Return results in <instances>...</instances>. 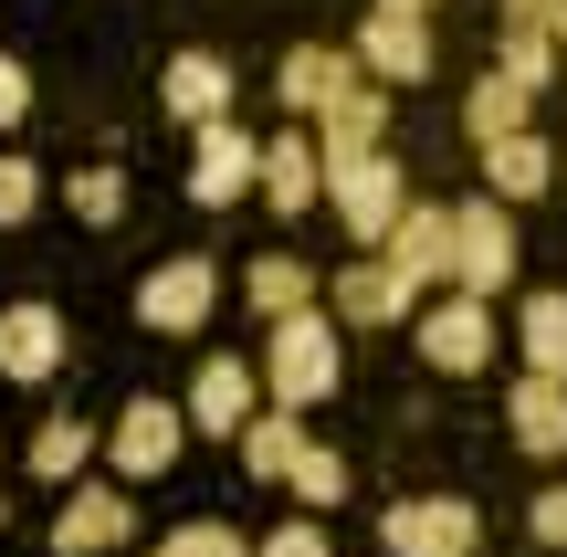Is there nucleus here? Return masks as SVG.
<instances>
[{"instance_id": "nucleus-1", "label": "nucleus", "mask_w": 567, "mask_h": 557, "mask_svg": "<svg viewBox=\"0 0 567 557\" xmlns=\"http://www.w3.org/2000/svg\"><path fill=\"white\" fill-rule=\"evenodd\" d=\"M337 316L326 306H305V316H284V327L264 337V390L284 400V411H316V400H337V379H347V348H337Z\"/></svg>"}, {"instance_id": "nucleus-2", "label": "nucleus", "mask_w": 567, "mask_h": 557, "mask_svg": "<svg viewBox=\"0 0 567 557\" xmlns=\"http://www.w3.org/2000/svg\"><path fill=\"white\" fill-rule=\"evenodd\" d=\"M442 285L452 295H484V306L515 285V221H505L494 189H484V200H452V274H442Z\"/></svg>"}, {"instance_id": "nucleus-3", "label": "nucleus", "mask_w": 567, "mask_h": 557, "mask_svg": "<svg viewBox=\"0 0 567 557\" xmlns=\"http://www.w3.org/2000/svg\"><path fill=\"white\" fill-rule=\"evenodd\" d=\"M410 337H421V369H442V379H473L494 358V306L484 295H421V316H410Z\"/></svg>"}, {"instance_id": "nucleus-4", "label": "nucleus", "mask_w": 567, "mask_h": 557, "mask_svg": "<svg viewBox=\"0 0 567 557\" xmlns=\"http://www.w3.org/2000/svg\"><path fill=\"white\" fill-rule=\"evenodd\" d=\"M326 210L347 221V243H379V231L410 210L400 158H389V147H368V158H326Z\"/></svg>"}, {"instance_id": "nucleus-5", "label": "nucleus", "mask_w": 567, "mask_h": 557, "mask_svg": "<svg viewBox=\"0 0 567 557\" xmlns=\"http://www.w3.org/2000/svg\"><path fill=\"white\" fill-rule=\"evenodd\" d=\"M179 442H189L179 400H126V411L105 421V474L116 484H158L168 463H179Z\"/></svg>"}, {"instance_id": "nucleus-6", "label": "nucleus", "mask_w": 567, "mask_h": 557, "mask_svg": "<svg viewBox=\"0 0 567 557\" xmlns=\"http://www.w3.org/2000/svg\"><path fill=\"white\" fill-rule=\"evenodd\" d=\"M379 547L389 557H473L484 547V516H473L463 495H400L379 516Z\"/></svg>"}, {"instance_id": "nucleus-7", "label": "nucleus", "mask_w": 567, "mask_h": 557, "mask_svg": "<svg viewBox=\"0 0 567 557\" xmlns=\"http://www.w3.org/2000/svg\"><path fill=\"white\" fill-rule=\"evenodd\" d=\"M252 189H264V137L231 126V116H210L200 147H189V200H200V210H231V200H252Z\"/></svg>"}, {"instance_id": "nucleus-8", "label": "nucleus", "mask_w": 567, "mask_h": 557, "mask_svg": "<svg viewBox=\"0 0 567 557\" xmlns=\"http://www.w3.org/2000/svg\"><path fill=\"white\" fill-rule=\"evenodd\" d=\"M326 316H337V327H400V316H421V285H410L379 243H358V264L326 285Z\"/></svg>"}, {"instance_id": "nucleus-9", "label": "nucleus", "mask_w": 567, "mask_h": 557, "mask_svg": "<svg viewBox=\"0 0 567 557\" xmlns=\"http://www.w3.org/2000/svg\"><path fill=\"white\" fill-rule=\"evenodd\" d=\"M210 306H221V274H210V252H168V264L137 285V316H147L158 337H200Z\"/></svg>"}, {"instance_id": "nucleus-10", "label": "nucleus", "mask_w": 567, "mask_h": 557, "mask_svg": "<svg viewBox=\"0 0 567 557\" xmlns=\"http://www.w3.org/2000/svg\"><path fill=\"white\" fill-rule=\"evenodd\" d=\"M126 537H137L126 484L116 474H95V484L74 474V495H63V516H53V557H105V547H126Z\"/></svg>"}, {"instance_id": "nucleus-11", "label": "nucleus", "mask_w": 567, "mask_h": 557, "mask_svg": "<svg viewBox=\"0 0 567 557\" xmlns=\"http://www.w3.org/2000/svg\"><path fill=\"white\" fill-rule=\"evenodd\" d=\"M189 432H210V442H243V421L264 411V369L252 358H200V379H189Z\"/></svg>"}, {"instance_id": "nucleus-12", "label": "nucleus", "mask_w": 567, "mask_h": 557, "mask_svg": "<svg viewBox=\"0 0 567 557\" xmlns=\"http://www.w3.org/2000/svg\"><path fill=\"white\" fill-rule=\"evenodd\" d=\"M264 200L284 210V221L326 200V147H316V126H295V116H284L274 137H264Z\"/></svg>"}, {"instance_id": "nucleus-13", "label": "nucleus", "mask_w": 567, "mask_h": 557, "mask_svg": "<svg viewBox=\"0 0 567 557\" xmlns=\"http://www.w3.org/2000/svg\"><path fill=\"white\" fill-rule=\"evenodd\" d=\"M505 432H515V453H526V463H567V379L526 369L505 390Z\"/></svg>"}, {"instance_id": "nucleus-14", "label": "nucleus", "mask_w": 567, "mask_h": 557, "mask_svg": "<svg viewBox=\"0 0 567 557\" xmlns=\"http://www.w3.org/2000/svg\"><path fill=\"white\" fill-rule=\"evenodd\" d=\"M316 147H326V158H368V147H389V84L379 74L337 84L326 116H316Z\"/></svg>"}, {"instance_id": "nucleus-15", "label": "nucleus", "mask_w": 567, "mask_h": 557, "mask_svg": "<svg viewBox=\"0 0 567 557\" xmlns=\"http://www.w3.org/2000/svg\"><path fill=\"white\" fill-rule=\"evenodd\" d=\"M379 252H389L421 295H442V274H452V210H442V200H410L400 221L379 231Z\"/></svg>"}, {"instance_id": "nucleus-16", "label": "nucleus", "mask_w": 567, "mask_h": 557, "mask_svg": "<svg viewBox=\"0 0 567 557\" xmlns=\"http://www.w3.org/2000/svg\"><path fill=\"white\" fill-rule=\"evenodd\" d=\"M347 53H358V74H379V84H431V21L368 11V32L347 42Z\"/></svg>"}, {"instance_id": "nucleus-17", "label": "nucleus", "mask_w": 567, "mask_h": 557, "mask_svg": "<svg viewBox=\"0 0 567 557\" xmlns=\"http://www.w3.org/2000/svg\"><path fill=\"white\" fill-rule=\"evenodd\" d=\"M337 84H358V53H337V42H295L284 74H274V95H284V116H295V126H316Z\"/></svg>"}, {"instance_id": "nucleus-18", "label": "nucleus", "mask_w": 567, "mask_h": 557, "mask_svg": "<svg viewBox=\"0 0 567 557\" xmlns=\"http://www.w3.org/2000/svg\"><path fill=\"white\" fill-rule=\"evenodd\" d=\"M231 95H243V84H231V63H221V53H168V74H158V105H168L179 126L231 116Z\"/></svg>"}, {"instance_id": "nucleus-19", "label": "nucleus", "mask_w": 567, "mask_h": 557, "mask_svg": "<svg viewBox=\"0 0 567 557\" xmlns=\"http://www.w3.org/2000/svg\"><path fill=\"white\" fill-rule=\"evenodd\" d=\"M53 369H63V316L21 295V306L0 316V379H21V390H32V379H53Z\"/></svg>"}, {"instance_id": "nucleus-20", "label": "nucleus", "mask_w": 567, "mask_h": 557, "mask_svg": "<svg viewBox=\"0 0 567 557\" xmlns=\"http://www.w3.org/2000/svg\"><path fill=\"white\" fill-rule=\"evenodd\" d=\"M547 179H557V147L547 137H536V126H515V137H494L484 147V189H494V200H547Z\"/></svg>"}, {"instance_id": "nucleus-21", "label": "nucleus", "mask_w": 567, "mask_h": 557, "mask_svg": "<svg viewBox=\"0 0 567 557\" xmlns=\"http://www.w3.org/2000/svg\"><path fill=\"white\" fill-rule=\"evenodd\" d=\"M243 295H252V316H264V327H284V316H305V306H326V285L305 274V252H252Z\"/></svg>"}, {"instance_id": "nucleus-22", "label": "nucleus", "mask_w": 567, "mask_h": 557, "mask_svg": "<svg viewBox=\"0 0 567 557\" xmlns=\"http://www.w3.org/2000/svg\"><path fill=\"white\" fill-rule=\"evenodd\" d=\"M295 463H305V421L284 411V400H274V411H252V421H243V474H252V484H284Z\"/></svg>"}, {"instance_id": "nucleus-23", "label": "nucleus", "mask_w": 567, "mask_h": 557, "mask_svg": "<svg viewBox=\"0 0 567 557\" xmlns=\"http://www.w3.org/2000/svg\"><path fill=\"white\" fill-rule=\"evenodd\" d=\"M515 126H536V95H526L515 74H484V84L463 95V137L494 147V137H515Z\"/></svg>"}, {"instance_id": "nucleus-24", "label": "nucleus", "mask_w": 567, "mask_h": 557, "mask_svg": "<svg viewBox=\"0 0 567 557\" xmlns=\"http://www.w3.org/2000/svg\"><path fill=\"white\" fill-rule=\"evenodd\" d=\"M95 421H42V432H32V484H74L84 474V463H95Z\"/></svg>"}, {"instance_id": "nucleus-25", "label": "nucleus", "mask_w": 567, "mask_h": 557, "mask_svg": "<svg viewBox=\"0 0 567 557\" xmlns=\"http://www.w3.org/2000/svg\"><path fill=\"white\" fill-rule=\"evenodd\" d=\"M515 348H526V369L567 379V295H526V327H515Z\"/></svg>"}, {"instance_id": "nucleus-26", "label": "nucleus", "mask_w": 567, "mask_h": 557, "mask_svg": "<svg viewBox=\"0 0 567 557\" xmlns=\"http://www.w3.org/2000/svg\"><path fill=\"white\" fill-rule=\"evenodd\" d=\"M494 74H515L526 95H547V84H557V42L536 32V21H505V53H494Z\"/></svg>"}, {"instance_id": "nucleus-27", "label": "nucleus", "mask_w": 567, "mask_h": 557, "mask_svg": "<svg viewBox=\"0 0 567 557\" xmlns=\"http://www.w3.org/2000/svg\"><path fill=\"white\" fill-rule=\"evenodd\" d=\"M63 200H74V221H126V168L105 158V168H74V179H63Z\"/></svg>"}, {"instance_id": "nucleus-28", "label": "nucleus", "mask_w": 567, "mask_h": 557, "mask_svg": "<svg viewBox=\"0 0 567 557\" xmlns=\"http://www.w3.org/2000/svg\"><path fill=\"white\" fill-rule=\"evenodd\" d=\"M284 484H295V505H347V453H326V442H305V463H295Z\"/></svg>"}, {"instance_id": "nucleus-29", "label": "nucleus", "mask_w": 567, "mask_h": 557, "mask_svg": "<svg viewBox=\"0 0 567 557\" xmlns=\"http://www.w3.org/2000/svg\"><path fill=\"white\" fill-rule=\"evenodd\" d=\"M32 210H42V168L0 147V231H11V221H32Z\"/></svg>"}, {"instance_id": "nucleus-30", "label": "nucleus", "mask_w": 567, "mask_h": 557, "mask_svg": "<svg viewBox=\"0 0 567 557\" xmlns=\"http://www.w3.org/2000/svg\"><path fill=\"white\" fill-rule=\"evenodd\" d=\"M168 557H252V547L231 537L221 516H200V526H179V537H168Z\"/></svg>"}, {"instance_id": "nucleus-31", "label": "nucleus", "mask_w": 567, "mask_h": 557, "mask_svg": "<svg viewBox=\"0 0 567 557\" xmlns=\"http://www.w3.org/2000/svg\"><path fill=\"white\" fill-rule=\"evenodd\" d=\"M252 557H337V547H326V526H316V516H295V526H274Z\"/></svg>"}, {"instance_id": "nucleus-32", "label": "nucleus", "mask_w": 567, "mask_h": 557, "mask_svg": "<svg viewBox=\"0 0 567 557\" xmlns=\"http://www.w3.org/2000/svg\"><path fill=\"white\" fill-rule=\"evenodd\" d=\"M526 537L536 547H567V484H547V495L526 505Z\"/></svg>"}, {"instance_id": "nucleus-33", "label": "nucleus", "mask_w": 567, "mask_h": 557, "mask_svg": "<svg viewBox=\"0 0 567 557\" xmlns=\"http://www.w3.org/2000/svg\"><path fill=\"white\" fill-rule=\"evenodd\" d=\"M505 21H536V32L567 53V0H505Z\"/></svg>"}, {"instance_id": "nucleus-34", "label": "nucleus", "mask_w": 567, "mask_h": 557, "mask_svg": "<svg viewBox=\"0 0 567 557\" xmlns=\"http://www.w3.org/2000/svg\"><path fill=\"white\" fill-rule=\"evenodd\" d=\"M21 116H32V74L0 53V126H21Z\"/></svg>"}, {"instance_id": "nucleus-35", "label": "nucleus", "mask_w": 567, "mask_h": 557, "mask_svg": "<svg viewBox=\"0 0 567 557\" xmlns=\"http://www.w3.org/2000/svg\"><path fill=\"white\" fill-rule=\"evenodd\" d=\"M379 11H410V21H431V11H442V0H379Z\"/></svg>"}, {"instance_id": "nucleus-36", "label": "nucleus", "mask_w": 567, "mask_h": 557, "mask_svg": "<svg viewBox=\"0 0 567 557\" xmlns=\"http://www.w3.org/2000/svg\"><path fill=\"white\" fill-rule=\"evenodd\" d=\"M158 557H168V547H158Z\"/></svg>"}]
</instances>
